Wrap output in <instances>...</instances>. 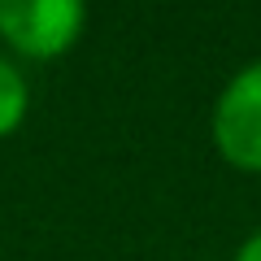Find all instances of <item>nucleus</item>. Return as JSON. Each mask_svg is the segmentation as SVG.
I'll list each match as a JSON object with an SVG mask.
<instances>
[{
  "mask_svg": "<svg viewBox=\"0 0 261 261\" xmlns=\"http://www.w3.org/2000/svg\"><path fill=\"white\" fill-rule=\"evenodd\" d=\"M27 109H31V83L22 74V65L0 53V140H9L27 122Z\"/></svg>",
  "mask_w": 261,
  "mask_h": 261,
  "instance_id": "7ed1b4c3",
  "label": "nucleus"
},
{
  "mask_svg": "<svg viewBox=\"0 0 261 261\" xmlns=\"http://www.w3.org/2000/svg\"><path fill=\"white\" fill-rule=\"evenodd\" d=\"M83 31L87 5L79 0H0V44L22 61H57Z\"/></svg>",
  "mask_w": 261,
  "mask_h": 261,
  "instance_id": "f257e3e1",
  "label": "nucleus"
},
{
  "mask_svg": "<svg viewBox=\"0 0 261 261\" xmlns=\"http://www.w3.org/2000/svg\"><path fill=\"white\" fill-rule=\"evenodd\" d=\"M218 157L240 174H261V57L222 83L209 113Z\"/></svg>",
  "mask_w": 261,
  "mask_h": 261,
  "instance_id": "f03ea898",
  "label": "nucleus"
},
{
  "mask_svg": "<svg viewBox=\"0 0 261 261\" xmlns=\"http://www.w3.org/2000/svg\"><path fill=\"white\" fill-rule=\"evenodd\" d=\"M231 261H261V226L240 244V248H235V257H231Z\"/></svg>",
  "mask_w": 261,
  "mask_h": 261,
  "instance_id": "20e7f679",
  "label": "nucleus"
}]
</instances>
